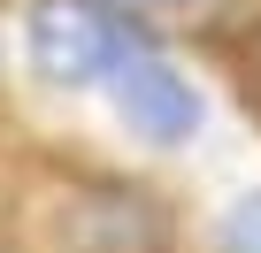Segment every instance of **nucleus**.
I'll return each instance as SVG.
<instances>
[{"instance_id": "20e7f679", "label": "nucleus", "mask_w": 261, "mask_h": 253, "mask_svg": "<svg viewBox=\"0 0 261 253\" xmlns=\"http://www.w3.org/2000/svg\"><path fill=\"white\" fill-rule=\"evenodd\" d=\"M115 8L139 23V16H185V8H200V0H115Z\"/></svg>"}, {"instance_id": "f257e3e1", "label": "nucleus", "mask_w": 261, "mask_h": 253, "mask_svg": "<svg viewBox=\"0 0 261 253\" xmlns=\"http://www.w3.org/2000/svg\"><path fill=\"white\" fill-rule=\"evenodd\" d=\"M31 69L54 85V92H85V85H108L123 77V62L139 54V31L115 0H39L31 23Z\"/></svg>"}, {"instance_id": "f03ea898", "label": "nucleus", "mask_w": 261, "mask_h": 253, "mask_svg": "<svg viewBox=\"0 0 261 253\" xmlns=\"http://www.w3.org/2000/svg\"><path fill=\"white\" fill-rule=\"evenodd\" d=\"M115 107H123V123H130V138H146V146H185V138L200 131V92H192V77H185L177 62L146 54V46L123 62Z\"/></svg>"}, {"instance_id": "7ed1b4c3", "label": "nucleus", "mask_w": 261, "mask_h": 253, "mask_svg": "<svg viewBox=\"0 0 261 253\" xmlns=\"http://www.w3.org/2000/svg\"><path fill=\"white\" fill-rule=\"evenodd\" d=\"M215 253H261V192H246L230 215H223V245Z\"/></svg>"}]
</instances>
